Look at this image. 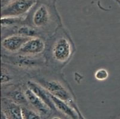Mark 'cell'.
<instances>
[{
    "instance_id": "1",
    "label": "cell",
    "mask_w": 120,
    "mask_h": 119,
    "mask_svg": "<svg viewBox=\"0 0 120 119\" xmlns=\"http://www.w3.org/2000/svg\"><path fill=\"white\" fill-rule=\"evenodd\" d=\"M35 4V0H12L2 7L1 17H20L28 13Z\"/></svg>"
},
{
    "instance_id": "2",
    "label": "cell",
    "mask_w": 120,
    "mask_h": 119,
    "mask_svg": "<svg viewBox=\"0 0 120 119\" xmlns=\"http://www.w3.org/2000/svg\"><path fill=\"white\" fill-rule=\"evenodd\" d=\"M40 84L45 88L51 94L66 102L78 111V107H77L75 102H74L71 95L60 83L55 80H44L41 81Z\"/></svg>"
},
{
    "instance_id": "3",
    "label": "cell",
    "mask_w": 120,
    "mask_h": 119,
    "mask_svg": "<svg viewBox=\"0 0 120 119\" xmlns=\"http://www.w3.org/2000/svg\"><path fill=\"white\" fill-rule=\"evenodd\" d=\"M72 54V46L69 41L65 38H61L54 43L52 49L53 58L59 63L68 60Z\"/></svg>"
},
{
    "instance_id": "4",
    "label": "cell",
    "mask_w": 120,
    "mask_h": 119,
    "mask_svg": "<svg viewBox=\"0 0 120 119\" xmlns=\"http://www.w3.org/2000/svg\"><path fill=\"white\" fill-rule=\"evenodd\" d=\"M1 111L6 119H23L21 105L6 97L1 99Z\"/></svg>"
},
{
    "instance_id": "5",
    "label": "cell",
    "mask_w": 120,
    "mask_h": 119,
    "mask_svg": "<svg viewBox=\"0 0 120 119\" xmlns=\"http://www.w3.org/2000/svg\"><path fill=\"white\" fill-rule=\"evenodd\" d=\"M45 45L44 41L39 37H32L27 41L22 47L20 52L23 55H37L44 51Z\"/></svg>"
},
{
    "instance_id": "6",
    "label": "cell",
    "mask_w": 120,
    "mask_h": 119,
    "mask_svg": "<svg viewBox=\"0 0 120 119\" xmlns=\"http://www.w3.org/2000/svg\"><path fill=\"white\" fill-rule=\"evenodd\" d=\"M30 38V37L19 34L8 36L2 41V47L6 51L10 52H16L20 51L23 45Z\"/></svg>"
},
{
    "instance_id": "7",
    "label": "cell",
    "mask_w": 120,
    "mask_h": 119,
    "mask_svg": "<svg viewBox=\"0 0 120 119\" xmlns=\"http://www.w3.org/2000/svg\"><path fill=\"white\" fill-rule=\"evenodd\" d=\"M50 96L56 110L68 117L70 119H78L79 114V111L72 107L68 103L57 98L50 93Z\"/></svg>"
},
{
    "instance_id": "8",
    "label": "cell",
    "mask_w": 120,
    "mask_h": 119,
    "mask_svg": "<svg viewBox=\"0 0 120 119\" xmlns=\"http://www.w3.org/2000/svg\"><path fill=\"white\" fill-rule=\"evenodd\" d=\"M50 13L45 4H41L35 9L32 16V23L37 28H42L49 23Z\"/></svg>"
},
{
    "instance_id": "9",
    "label": "cell",
    "mask_w": 120,
    "mask_h": 119,
    "mask_svg": "<svg viewBox=\"0 0 120 119\" xmlns=\"http://www.w3.org/2000/svg\"><path fill=\"white\" fill-rule=\"evenodd\" d=\"M27 87L32 90L36 95L38 96L50 110H56L50 98L49 92L45 88H44L42 85L34 82L28 81L27 82Z\"/></svg>"
},
{
    "instance_id": "10",
    "label": "cell",
    "mask_w": 120,
    "mask_h": 119,
    "mask_svg": "<svg viewBox=\"0 0 120 119\" xmlns=\"http://www.w3.org/2000/svg\"><path fill=\"white\" fill-rule=\"evenodd\" d=\"M25 94L28 103H29V104L34 108L36 111H38L40 114L46 115L49 113L50 109L32 90L29 88H27L25 90Z\"/></svg>"
},
{
    "instance_id": "11",
    "label": "cell",
    "mask_w": 120,
    "mask_h": 119,
    "mask_svg": "<svg viewBox=\"0 0 120 119\" xmlns=\"http://www.w3.org/2000/svg\"><path fill=\"white\" fill-rule=\"evenodd\" d=\"M12 62L15 65H17L21 67H32L41 63V61H38V59L33 58L30 57L29 55L23 54L16 58H13L12 59Z\"/></svg>"
},
{
    "instance_id": "12",
    "label": "cell",
    "mask_w": 120,
    "mask_h": 119,
    "mask_svg": "<svg viewBox=\"0 0 120 119\" xmlns=\"http://www.w3.org/2000/svg\"><path fill=\"white\" fill-rule=\"evenodd\" d=\"M5 97L20 105H25L28 103L25 92L20 89H15L8 91Z\"/></svg>"
},
{
    "instance_id": "13",
    "label": "cell",
    "mask_w": 120,
    "mask_h": 119,
    "mask_svg": "<svg viewBox=\"0 0 120 119\" xmlns=\"http://www.w3.org/2000/svg\"><path fill=\"white\" fill-rule=\"evenodd\" d=\"M23 119H41V114L37 111L26 107H22Z\"/></svg>"
},
{
    "instance_id": "14",
    "label": "cell",
    "mask_w": 120,
    "mask_h": 119,
    "mask_svg": "<svg viewBox=\"0 0 120 119\" xmlns=\"http://www.w3.org/2000/svg\"><path fill=\"white\" fill-rule=\"evenodd\" d=\"M19 35H21L25 36L27 37H32L37 36V32L35 29L32 28L30 26H21L19 29L17 30Z\"/></svg>"
},
{
    "instance_id": "15",
    "label": "cell",
    "mask_w": 120,
    "mask_h": 119,
    "mask_svg": "<svg viewBox=\"0 0 120 119\" xmlns=\"http://www.w3.org/2000/svg\"><path fill=\"white\" fill-rule=\"evenodd\" d=\"M22 17H1L2 26H9L15 24L19 23L22 21Z\"/></svg>"
},
{
    "instance_id": "16",
    "label": "cell",
    "mask_w": 120,
    "mask_h": 119,
    "mask_svg": "<svg viewBox=\"0 0 120 119\" xmlns=\"http://www.w3.org/2000/svg\"><path fill=\"white\" fill-rule=\"evenodd\" d=\"M108 72L105 69H100L98 70L94 74L95 78L99 80H106L108 77Z\"/></svg>"
},
{
    "instance_id": "17",
    "label": "cell",
    "mask_w": 120,
    "mask_h": 119,
    "mask_svg": "<svg viewBox=\"0 0 120 119\" xmlns=\"http://www.w3.org/2000/svg\"><path fill=\"white\" fill-rule=\"evenodd\" d=\"M1 83L2 84L7 83H8L9 82L11 81V76L9 75L7 70H5L3 67H2V70H1Z\"/></svg>"
},
{
    "instance_id": "18",
    "label": "cell",
    "mask_w": 120,
    "mask_h": 119,
    "mask_svg": "<svg viewBox=\"0 0 120 119\" xmlns=\"http://www.w3.org/2000/svg\"><path fill=\"white\" fill-rule=\"evenodd\" d=\"M10 1H11V0H1L2 7H4L5 5H7V4H8Z\"/></svg>"
},
{
    "instance_id": "19",
    "label": "cell",
    "mask_w": 120,
    "mask_h": 119,
    "mask_svg": "<svg viewBox=\"0 0 120 119\" xmlns=\"http://www.w3.org/2000/svg\"><path fill=\"white\" fill-rule=\"evenodd\" d=\"M51 119H60V117H54L52 118Z\"/></svg>"
},
{
    "instance_id": "20",
    "label": "cell",
    "mask_w": 120,
    "mask_h": 119,
    "mask_svg": "<svg viewBox=\"0 0 120 119\" xmlns=\"http://www.w3.org/2000/svg\"><path fill=\"white\" fill-rule=\"evenodd\" d=\"M116 1H118L119 3H120V0H116Z\"/></svg>"
},
{
    "instance_id": "21",
    "label": "cell",
    "mask_w": 120,
    "mask_h": 119,
    "mask_svg": "<svg viewBox=\"0 0 120 119\" xmlns=\"http://www.w3.org/2000/svg\"></svg>"
}]
</instances>
